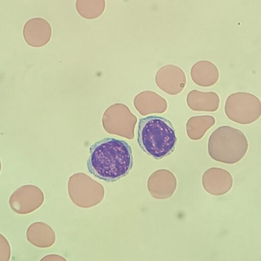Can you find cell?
Wrapping results in <instances>:
<instances>
[{
    "instance_id": "11",
    "label": "cell",
    "mask_w": 261,
    "mask_h": 261,
    "mask_svg": "<svg viewBox=\"0 0 261 261\" xmlns=\"http://www.w3.org/2000/svg\"><path fill=\"white\" fill-rule=\"evenodd\" d=\"M215 118L210 115L192 117L186 123L187 135L192 140H198L215 124Z\"/></svg>"
},
{
    "instance_id": "15",
    "label": "cell",
    "mask_w": 261,
    "mask_h": 261,
    "mask_svg": "<svg viewBox=\"0 0 261 261\" xmlns=\"http://www.w3.org/2000/svg\"><path fill=\"white\" fill-rule=\"evenodd\" d=\"M1 169H2V164H1V160H0V173H1Z\"/></svg>"
},
{
    "instance_id": "4",
    "label": "cell",
    "mask_w": 261,
    "mask_h": 261,
    "mask_svg": "<svg viewBox=\"0 0 261 261\" xmlns=\"http://www.w3.org/2000/svg\"><path fill=\"white\" fill-rule=\"evenodd\" d=\"M225 112L231 121L247 124L256 121L261 113L259 99L254 95L247 92H237L226 99Z\"/></svg>"
},
{
    "instance_id": "6",
    "label": "cell",
    "mask_w": 261,
    "mask_h": 261,
    "mask_svg": "<svg viewBox=\"0 0 261 261\" xmlns=\"http://www.w3.org/2000/svg\"><path fill=\"white\" fill-rule=\"evenodd\" d=\"M52 30L50 24L42 18L28 20L23 29L24 39L28 44L34 47L46 45L50 40Z\"/></svg>"
},
{
    "instance_id": "14",
    "label": "cell",
    "mask_w": 261,
    "mask_h": 261,
    "mask_svg": "<svg viewBox=\"0 0 261 261\" xmlns=\"http://www.w3.org/2000/svg\"><path fill=\"white\" fill-rule=\"evenodd\" d=\"M11 257V248L7 239L0 233V261H9Z\"/></svg>"
},
{
    "instance_id": "5",
    "label": "cell",
    "mask_w": 261,
    "mask_h": 261,
    "mask_svg": "<svg viewBox=\"0 0 261 261\" xmlns=\"http://www.w3.org/2000/svg\"><path fill=\"white\" fill-rule=\"evenodd\" d=\"M43 194L37 186H22L11 194L9 200L11 208L21 215L30 214L39 208L43 202Z\"/></svg>"
},
{
    "instance_id": "8",
    "label": "cell",
    "mask_w": 261,
    "mask_h": 261,
    "mask_svg": "<svg viewBox=\"0 0 261 261\" xmlns=\"http://www.w3.org/2000/svg\"><path fill=\"white\" fill-rule=\"evenodd\" d=\"M162 77V83L158 85L166 93L176 95L184 89L186 85V77L184 71L174 65H167L160 70Z\"/></svg>"
},
{
    "instance_id": "12",
    "label": "cell",
    "mask_w": 261,
    "mask_h": 261,
    "mask_svg": "<svg viewBox=\"0 0 261 261\" xmlns=\"http://www.w3.org/2000/svg\"><path fill=\"white\" fill-rule=\"evenodd\" d=\"M75 8L83 18L93 19L103 13L106 8L105 0H76Z\"/></svg>"
},
{
    "instance_id": "1",
    "label": "cell",
    "mask_w": 261,
    "mask_h": 261,
    "mask_svg": "<svg viewBox=\"0 0 261 261\" xmlns=\"http://www.w3.org/2000/svg\"><path fill=\"white\" fill-rule=\"evenodd\" d=\"M133 164L130 145L114 138H106L92 145L87 162L90 173L108 182L116 181L127 175Z\"/></svg>"
},
{
    "instance_id": "3",
    "label": "cell",
    "mask_w": 261,
    "mask_h": 261,
    "mask_svg": "<svg viewBox=\"0 0 261 261\" xmlns=\"http://www.w3.org/2000/svg\"><path fill=\"white\" fill-rule=\"evenodd\" d=\"M248 148V140L244 133L227 125L220 126L211 134L207 146L211 158L228 164L240 161Z\"/></svg>"
},
{
    "instance_id": "7",
    "label": "cell",
    "mask_w": 261,
    "mask_h": 261,
    "mask_svg": "<svg viewBox=\"0 0 261 261\" xmlns=\"http://www.w3.org/2000/svg\"><path fill=\"white\" fill-rule=\"evenodd\" d=\"M202 181L207 192L217 195L227 193L232 184L230 173L225 170L217 168L207 170L203 175Z\"/></svg>"
},
{
    "instance_id": "9",
    "label": "cell",
    "mask_w": 261,
    "mask_h": 261,
    "mask_svg": "<svg viewBox=\"0 0 261 261\" xmlns=\"http://www.w3.org/2000/svg\"><path fill=\"white\" fill-rule=\"evenodd\" d=\"M193 81L202 87H210L215 84L219 77L217 66L210 61H198L191 69Z\"/></svg>"
},
{
    "instance_id": "2",
    "label": "cell",
    "mask_w": 261,
    "mask_h": 261,
    "mask_svg": "<svg viewBox=\"0 0 261 261\" xmlns=\"http://www.w3.org/2000/svg\"><path fill=\"white\" fill-rule=\"evenodd\" d=\"M177 139L172 123L158 116L140 118L137 142L142 150L156 160L169 155L175 149Z\"/></svg>"
},
{
    "instance_id": "10",
    "label": "cell",
    "mask_w": 261,
    "mask_h": 261,
    "mask_svg": "<svg viewBox=\"0 0 261 261\" xmlns=\"http://www.w3.org/2000/svg\"><path fill=\"white\" fill-rule=\"evenodd\" d=\"M187 103L194 111L214 112L219 108L220 98L214 92H203L193 90L187 95Z\"/></svg>"
},
{
    "instance_id": "13",
    "label": "cell",
    "mask_w": 261,
    "mask_h": 261,
    "mask_svg": "<svg viewBox=\"0 0 261 261\" xmlns=\"http://www.w3.org/2000/svg\"><path fill=\"white\" fill-rule=\"evenodd\" d=\"M47 226L42 222H34L28 228L26 237L28 241L37 247H45L48 244V232Z\"/></svg>"
}]
</instances>
